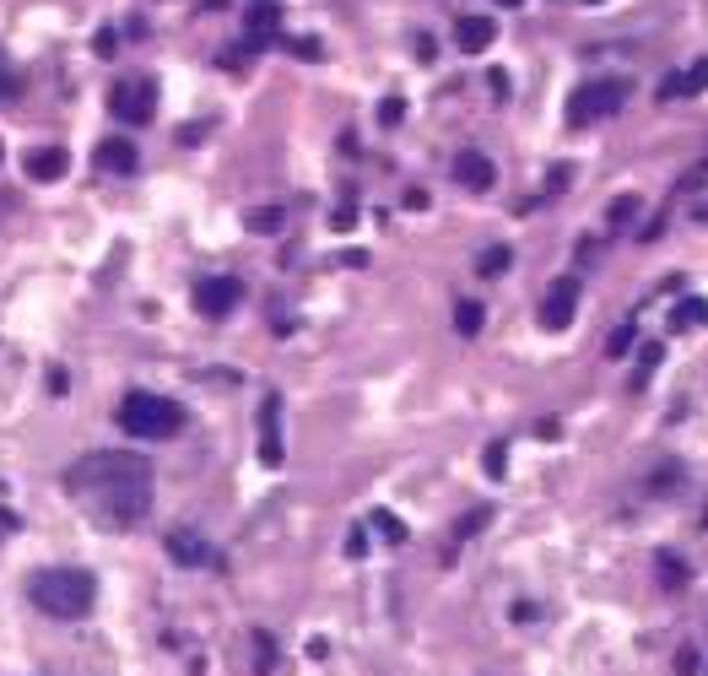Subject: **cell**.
I'll return each instance as SVG.
<instances>
[{
    "mask_svg": "<svg viewBox=\"0 0 708 676\" xmlns=\"http://www.w3.org/2000/svg\"><path fill=\"white\" fill-rule=\"evenodd\" d=\"M260 460L265 466H282V401L276 395L260 401Z\"/></svg>",
    "mask_w": 708,
    "mask_h": 676,
    "instance_id": "8",
    "label": "cell"
},
{
    "mask_svg": "<svg viewBox=\"0 0 708 676\" xmlns=\"http://www.w3.org/2000/svg\"><path fill=\"white\" fill-rule=\"evenodd\" d=\"M28 595H33L38 612L71 622V617L92 612V601H98V579H92L87 568H44V574H33Z\"/></svg>",
    "mask_w": 708,
    "mask_h": 676,
    "instance_id": "2",
    "label": "cell"
},
{
    "mask_svg": "<svg viewBox=\"0 0 708 676\" xmlns=\"http://www.w3.org/2000/svg\"><path fill=\"white\" fill-rule=\"evenodd\" d=\"M492 38H498V28H492V17H460L454 22V44L471 49V55H482V49H492Z\"/></svg>",
    "mask_w": 708,
    "mask_h": 676,
    "instance_id": "13",
    "label": "cell"
},
{
    "mask_svg": "<svg viewBox=\"0 0 708 676\" xmlns=\"http://www.w3.org/2000/svg\"><path fill=\"white\" fill-rule=\"evenodd\" d=\"M454 179L465 184V190H492V184H498V168H492V157L487 152H460L454 157Z\"/></svg>",
    "mask_w": 708,
    "mask_h": 676,
    "instance_id": "9",
    "label": "cell"
},
{
    "mask_svg": "<svg viewBox=\"0 0 708 676\" xmlns=\"http://www.w3.org/2000/svg\"><path fill=\"white\" fill-rule=\"evenodd\" d=\"M292 55H298V60H319V55H325V49H319L314 38H298V44H292Z\"/></svg>",
    "mask_w": 708,
    "mask_h": 676,
    "instance_id": "25",
    "label": "cell"
},
{
    "mask_svg": "<svg viewBox=\"0 0 708 676\" xmlns=\"http://www.w3.org/2000/svg\"><path fill=\"white\" fill-rule=\"evenodd\" d=\"M65 493L82 503L92 520L125 530L146 520V509H152V466L136 449H98V455H82L65 471Z\"/></svg>",
    "mask_w": 708,
    "mask_h": 676,
    "instance_id": "1",
    "label": "cell"
},
{
    "mask_svg": "<svg viewBox=\"0 0 708 676\" xmlns=\"http://www.w3.org/2000/svg\"><path fill=\"white\" fill-rule=\"evenodd\" d=\"M28 179H38V184H55V179H65V168H71V152L65 147H38V152H28Z\"/></svg>",
    "mask_w": 708,
    "mask_h": 676,
    "instance_id": "10",
    "label": "cell"
},
{
    "mask_svg": "<svg viewBox=\"0 0 708 676\" xmlns=\"http://www.w3.org/2000/svg\"><path fill=\"white\" fill-rule=\"evenodd\" d=\"M633 341H638V330H633V325H622L617 336L606 341V352H611V357H627V347H633Z\"/></svg>",
    "mask_w": 708,
    "mask_h": 676,
    "instance_id": "22",
    "label": "cell"
},
{
    "mask_svg": "<svg viewBox=\"0 0 708 676\" xmlns=\"http://www.w3.org/2000/svg\"><path fill=\"white\" fill-rule=\"evenodd\" d=\"M708 87V60H698L692 71H676L660 82V98H698V92Z\"/></svg>",
    "mask_w": 708,
    "mask_h": 676,
    "instance_id": "14",
    "label": "cell"
},
{
    "mask_svg": "<svg viewBox=\"0 0 708 676\" xmlns=\"http://www.w3.org/2000/svg\"><path fill=\"white\" fill-rule=\"evenodd\" d=\"M509 260H514V249H509V244H492L487 255L476 260V271H482V276H503V271H509Z\"/></svg>",
    "mask_w": 708,
    "mask_h": 676,
    "instance_id": "19",
    "label": "cell"
},
{
    "mask_svg": "<svg viewBox=\"0 0 708 676\" xmlns=\"http://www.w3.org/2000/svg\"><path fill=\"white\" fill-rule=\"evenodd\" d=\"M503 466H509V455H503V444H492V449H487V471L503 476Z\"/></svg>",
    "mask_w": 708,
    "mask_h": 676,
    "instance_id": "26",
    "label": "cell"
},
{
    "mask_svg": "<svg viewBox=\"0 0 708 676\" xmlns=\"http://www.w3.org/2000/svg\"><path fill=\"white\" fill-rule=\"evenodd\" d=\"M92 163H98L103 174H136V163H141V157H136V141L109 136V141L98 147V157H92Z\"/></svg>",
    "mask_w": 708,
    "mask_h": 676,
    "instance_id": "11",
    "label": "cell"
},
{
    "mask_svg": "<svg viewBox=\"0 0 708 676\" xmlns=\"http://www.w3.org/2000/svg\"><path fill=\"white\" fill-rule=\"evenodd\" d=\"M238 298H244L238 276H200L195 282V309L206 314V320H227V314L238 309Z\"/></svg>",
    "mask_w": 708,
    "mask_h": 676,
    "instance_id": "6",
    "label": "cell"
},
{
    "mask_svg": "<svg viewBox=\"0 0 708 676\" xmlns=\"http://www.w3.org/2000/svg\"><path fill=\"white\" fill-rule=\"evenodd\" d=\"M627 103V82H590L568 98V125H600Z\"/></svg>",
    "mask_w": 708,
    "mask_h": 676,
    "instance_id": "4",
    "label": "cell"
},
{
    "mask_svg": "<svg viewBox=\"0 0 708 676\" xmlns=\"http://www.w3.org/2000/svg\"><path fill=\"white\" fill-rule=\"evenodd\" d=\"M109 114L114 119H125V125H146V119L157 114V82H119L109 92Z\"/></svg>",
    "mask_w": 708,
    "mask_h": 676,
    "instance_id": "5",
    "label": "cell"
},
{
    "mask_svg": "<svg viewBox=\"0 0 708 676\" xmlns=\"http://www.w3.org/2000/svg\"><path fill=\"white\" fill-rule=\"evenodd\" d=\"M168 552L179 563H217V552L206 547V541L195 536V530H168Z\"/></svg>",
    "mask_w": 708,
    "mask_h": 676,
    "instance_id": "15",
    "label": "cell"
},
{
    "mask_svg": "<svg viewBox=\"0 0 708 676\" xmlns=\"http://www.w3.org/2000/svg\"><path fill=\"white\" fill-rule=\"evenodd\" d=\"M282 222H287L282 206H260V211H249V233H282Z\"/></svg>",
    "mask_w": 708,
    "mask_h": 676,
    "instance_id": "17",
    "label": "cell"
},
{
    "mask_svg": "<svg viewBox=\"0 0 708 676\" xmlns=\"http://www.w3.org/2000/svg\"><path fill=\"white\" fill-rule=\"evenodd\" d=\"M400 119H406V103H400V98H384V103H379V125H384V130H395Z\"/></svg>",
    "mask_w": 708,
    "mask_h": 676,
    "instance_id": "21",
    "label": "cell"
},
{
    "mask_svg": "<svg viewBox=\"0 0 708 676\" xmlns=\"http://www.w3.org/2000/svg\"><path fill=\"white\" fill-rule=\"evenodd\" d=\"M703 320H708V303H703V298H687V303H676L671 330H698Z\"/></svg>",
    "mask_w": 708,
    "mask_h": 676,
    "instance_id": "16",
    "label": "cell"
},
{
    "mask_svg": "<svg viewBox=\"0 0 708 676\" xmlns=\"http://www.w3.org/2000/svg\"><path fill=\"white\" fill-rule=\"evenodd\" d=\"M498 6H519V0H498Z\"/></svg>",
    "mask_w": 708,
    "mask_h": 676,
    "instance_id": "29",
    "label": "cell"
},
{
    "mask_svg": "<svg viewBox=\"0 0 708 676\" xmlns=\"http://www.w3.org/2000/svg\"><path fill=\"white\" fill-rule=\"evenodd\" d=\"M11 92H17V76L6 71V60H0V103H11Z\"/></svg>",
    "mask_w": 708,
    "mask_h": 676,
    "instance_id": "27",
    "label": "cell"
},
{
    "mask_svg": "<svg viewBox=\"0 0 708 676\" xmlns=\"http://www.w3.org/2000/svg\"><path fill=\"white\" fill-rule=\"evenodd\" d=\"M373 525H379V530H384V541H400V536H406V525H400V520H395V514H384V509H379V514H373Z\"/></svg>",
    "mask_w": 708,
    "mask_h": 676,
    "instance_id": "23",
    "label": "cell"
},
{
    "mask_svg": "<svg viewBox=\"0 0 708 676\" xmlns=\"http://www.w3.org/2000/svg\"><path fill=\"white\" fill-rule=\"evenodd\" d=\"M573 309H579V276H557L541 298V325L546 330H568Z\"/></svg>",
    "mask_w": 708,
    "mask_h": 676,
    "instance_id": "7",
    "label": "cell"
},
{
    "mask_svg": "<svg viewBox=\"0 0 708 676\" xmlns=\"http://www.w3.org/2000/svg\"><path fill=\"white\" fill-rule=\"evenodd\" d=\"M638 217V195H622V201H611V222H627Z\"/></svg>",
    "mask_w": 708,
    "mask_h": 676,
    "instance_id": "24",
    "label": "cell"
},
{
    "mask_svg": "<svg viewBox=\"0 0 708 676\" xmlns=\"http://www.w3.org/2000/svg\"><path fill=\"white\" fill-rule=\"evenodd\" d=\"M660 585H671V590H681V585H687V568H681L676 558H660Z\"/></svg>",
    "mask_w": 708,
    "mask_h": 676,
    "instance_id": "20",
    "label": "cell"
},
{
    "mask_svg": "<svg viewBox=\"0 0 708 676\" xmlns=\"http://www.w3.org/2000/svg\"><path fill=\"white\" fill-rule=\"evenodd\" d=\"M6 536H17V514L0 509V541H6Z\"/></svg>",
    "mask_w": 708,
    "mask_h": 676,
    "instance_id": "28",
    "label": "cell"
},
{
    "mask_svg": "<svg viewBox=\"0 0 708 676\" xmlns=\"http://www.w3.org/2000/svg\"><path fill=\"white\" fill-rule=\"evenodd\" d=\"M114 422L130 433V439H173L184 428V406L168 401V395H152V390H130L119 401Z\"/></svg>",
    "mask_w": 708,
    "mask_h": 676,
    "instance_id": "3",
    "label": "cell"
},
{
    "mask_svg": "<svg viewBox=\"0 0 708 676\" xmlns=\"http://www.w3.org/2000/svg\"><path fill=\"white\" fill-rule=\"evenodd\" d=\"M482 320H487L482 303H471V298H465L460 309H454V330H460V336H476V330H482Z\"/></svg>",
    "mask_w": 708,
    "mask_h": 676,
    "instance_id": "18",
    "label": "cell"
},
{
    "mask_svg": "<svg viewBox=\"0 0 708 676\" xmlns=\"http://www.w3.org/2000/svg\"><path fill=\"white\" fill-rule=\"evenodd\" d=\"M276 28H282V6H276V0H255V6H249V17H244L249 44H271Z\"/></svg>",
    "mask_w": 708,
    "mask_h": 676,
    "instance_id": "12",
    "label": "cell"
}]
</instances>
